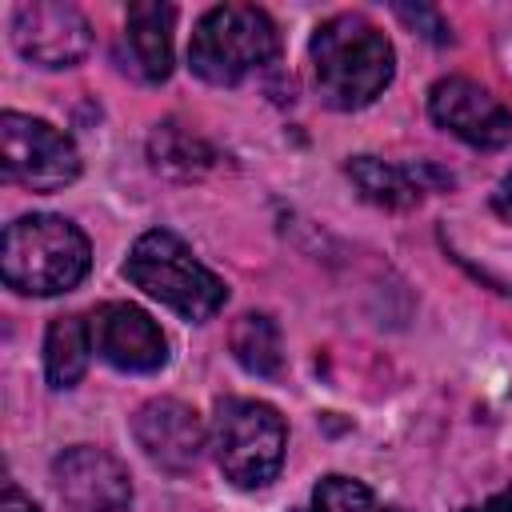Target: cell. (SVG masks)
<instances>
[{
	"mask_svg": "<svg viewBox=\"0 0 512 512\" xmlns=\"http://www.w3.org/2000/svg\"><path fill=\"white\" fill-rule=\"evenodd\" d=\"M172 24L176 8L160 0H136L124 16V68L144 84H160L172 72Z\"/></svg>",
	"mask_w": 512,
	"mask_h": 512,
	"instance_id": "7c38bea8",
	"label": "cell"
},
{
	"mask_svg": "<svg viewBox=\"0 0 512 512\" xmlns=\"http://www.w3.org/2000/svg\"><path fill=\"white\" fill-rule=\"evenodd\" d=\"M208 436H212L220 472L236 488H264L276 480L284 464V448H288V428L272 404L228 396L216 404Z\"/></svg>",
	"mask_w": 512,
	"mask_h": 512,
	"instance_id": "5b68a950",
	"label": "cell"
},
{
	"mask_svg": "<svg viewBox=\"0 0 512 512\" xmlns=\"http://www.w3.org/2000/svg\"><path fill=\"white\" fill-rule=\"evenodd\" d=\"M92 248L88 236L52 212L20 216L0 240V276L24 296H60L88 276Z\"/></svg>",
	"mask_w": 512,
	"mask_h": 512,
	"instance_id": "7a4b0ae2",
	"label": "cell"
},
{
	"mask_svg": "<svg viewBox=\"0 0 512 512\" xmlns=\"http://www.w3.org/2000/svg\"><path fill=\"white\" fill-rule=\"evenodd\" d=\"M124 276L140 292H148L152 300H160L164 308L196 324L216 316L228 300L224 280L208 264H200L196 252L168 228H152L132 244Z\"/></svg>",
	"mask_w": 512,
	"mask_h": 512,
	"instance_id": "3957f363",
	"label": "cell"
},
{
	"mask_svg": "<svg viewBox=\"0 0 512 512\" xmlns=\"http://www.w3.org/2000/svg\"><path fill=\"white\" fill-rule=\"evenodd\" d=\"M464 512H512V484H508V488H500L496 496H488V500H480V504L464 508Z\"/></svg>",
	"mask_w": 512,
	"mask_h": 512,
	"instance_id": "ffe728a7",
	"label": "cell"
},
{
	"mask_svg": "<svg viewBox=\"0 0 512 512\" xmlns=\"http://www.w3.org/2000/svg\"><path fill=\"white\" fill-rule=\"evenodd\" d=\"M52 484L64 512H132V484L116 456L76 444L56 456Z\"/></svg>",
	"mask_w": 512,
	"mask_h": 512,
	"instance_id": "ba28073f",
	"label": "cell"
},
{
	"mask_svg": "<svg viewBox=\"0 0 512 512\" xmlns=\"http://www.w3.org/2000/svg\"><path fill=\"white\" fill-rule=\"evenodd\" d=\"M0 512H40V504L32 496H24L16 484H4V508Z\"/></svg>",
	"mask_w": 512,
	"mask_h": 512,
	"instance_id": "d6986e66",
	"label": "cell"
},
{
	"mask_svg": "<svg viewBox=\"0 0 512 512\" xmlns=\"http://www.w3.org/2000/svg\"><path fill=\"white\" fill-rule=\"evenodd\" d=\"M428 116L472 148H504L512 140V112L468 76L436 80L428 92Z\"/></svg>",
	"mask_w": 512,
	"mask_h": 512,
	"instance_id": "52a82bcc",
	"label": "cell"
},
{
	"mask_svg": "<svg viewBox=\"0 0 512 512\" xmlns=\"http://www.w3.org/2000/svg\"><path fill=\"white\" fill-rule=\"evenodd\" d=\"M0 168H4V180L20 188L56 192L80 176V152L56 124L24 116V112H4L0 116Z\"/></svg>",
	"mask_w": 512,
	"mask_h": 512,
	"instance_id": "8992f818",
	"label": "cell"
},
{
	"mask_svg": "<svg viewBox=\"0 0 512 512\" xmlns=\"http://www.w3.org/2000/svg\"><path fill=\"white\" fill-rule=\"evenodd\" d=\"M396 16L400 20H408L412 28H428L424 36L428 40H436V44H444V40H452V32H448V24L432 12V8H408V4H396Z\"/></svg>",
	"mask_w": 512,
	"mask_h": 512,
	"instance_id": "ac0fdd59",
	"label": "cell"
},
{
	"mask_svg": "<svg viewBox=\"0 0 512 512\" xmlns=\"http://www.w3.org/2000/svg\"><path fill=\"white\" fill-rule=\"evenodd\" d=\"M384 512H404V508H384Z\"/></svg>",
	"mask_w": 512,
	"mask_h": 512,
	"instance_id": "7402d4cb",
	"label": "cell"
},
{
	"mask_svg": "<svg viewBox=\"0 0 512 512\" xmlns=\"http://www.w3.org/2000/svg\"><path fill=\"white\" fill-rule=\"evenodd\" d=\"M492 204H496V212H500L504 220H512V172H508V176L500 180V188H496Z\"/></svg>",
	"mask_w": 512,
	"mask_h": 512,
	"instance_id": "44dd1931",
	"label": "cell"
},
{
	"mask_svg": "<svg viewBox=\"0 0 512 512\" xmlns=\"http://www.w3.org/2000/svg\"><path fill=\"white\" fill-rule=\"evenodd\" d=\"M12 44L24 60L40 68H72L92 48V28L72 4H16L12 12Z\"/></svg>",
	"mask_w": 512,
	"mask_h": 512,
	"instance_id": "9c48e42d",
	"label": "cell"
},
{
	"mask_svg": "<svg viewBox=\"0 0 512 512\" xmlns=\"http://www.w3.org/2000/svg\"><path fill=\"white\" fill-rule=\"evenodd\" d=\"M132 436L144 448V456L152 464L168 468V472L196 468L200 448H204V424H200V416L184 400H172V396H160V400L140 404L136 416H132Z\"/></svg>",
	"mask_w": 512,
	"mask_h": 512,
	"instance_id": "8fae6325",
	"label": "cell"
},
{
	"mask_svg": "<svg viewBox=\"0 0 512 512\" xmlns=\"http://www.w3.org/2000/svg\"><path fill=\"white\" fill-rule=\"evenodd\" d=\"M92 328L84 316H56L44 332V376L52 388H76L92 360Z\"/></svg>",
	"mask_w": 512,
	"mask_h": 512,
	"instance_id": "5bb4252c",
	"label": "cell"
},
{
	"mask_svg": "<svg viewBox=\"0 0 512 512\" xmlns=\"http://www.w3.org/2000/svg\"><path fill=\"white\" fill-rule=\"evenodd\" d=\"M312 56V80L328 108L356 112L372 104L396 72L392 40L360 12H336L328 16L308 44Z\"/></svg>",
	"mask_w": 512,
	"mask_h": 512,
	"instance_id": "6da1fadb",
	"label": "cell"
},
{
	"mask_svg": "<svg viewBox=\"0 0 512 512\" xmlns=\"http://www.w3.org/2000/svg\"><path fill=\"white\" fill-rule=\"evenodd\" d=\"M88 328L100 360L120 372H160L168 364V340L160 324L136 304L108 300L88 316Z\"/></svg>",
	"mask_w": 512,
	"mask_h": 512,
	"instance_id": "30bf717a",
	"label": "cell"
},
{
	"mask_svg": "<svg viewBox=\"0 0 512 512\" xmlns=\"http://www.w3.org/2000/svg\"><path fill=\"white\" fill-rule=\"evenodd\" d=\"M152 160H156V168L192 176V172H200L204 164H212V152H208L196 136L180 132L176 124H164V128H156V136H152Z\"/></svg>",
	"mask_w": 512,
	"mask_h": 512,
	"instance_id": "2e32d148",
	"label": "cell"
},
{
	"mask_svg": "<svg viewBox=\"0 0 512 512\" xmlns=\"http://www.w3.org/2000/svg\"><path fill=\"white\" fill-rule=\"evenodd\" d=\"M312 512H376V496L352 476H324L312 488Z\"/></svg>",
	"mask_w": 512,
	"mask_h": 512,
	"instance_id": "e0dca14e",
	"label": "cell"
},
{
	"mask_svg": "<svg viewBox=\"0 0 512 512\" xmlns=\"http://www.w3.org/2000/svg\"><path fill=\"white\" fill-rule=\"evenodd\" d=\"M280 48L276 24L256 4H216L196 20L188 64L200 80L228 88L264 68Z\"/></svg>",
	"mask_w": 512,
	"mask_h": 512,
	"instance_id": "277c9868",
	"label": "cell"
},
{
	"mask_svg": "<svg viewBox=\"0 0 512 512\" xmlns=\"http://www.w3.org/2000/svg\"><path fill=\"white\" fill-rule=\"evenodd\" d=\"M232 356L244 372L252 376H276L280 364H284V344H280V328L268 312H244L236 324H232Z\"/></svg>",
	"mask_w": 512,
	"mask_h": 512,
	"instance_id": "9a60e30c",
	"label": "cell"
},
{
	"mask_svg": "<svg viewBox=\"0 0 512 512\" xmlns=\"http://www.w3.org/2000/svg\"><path fill=\"white\" fill-rule=\"evenodd\" d=\"M348 176L372 204H384V208H412L432 184L444 180L432 164H388L376 156L348 160Z\"/></svg>",
	"mask_w": 512,
	"mask_h": 512,
	"instance_id": "4fadbf2b",
	"label": "cell"
}]
</instances>
